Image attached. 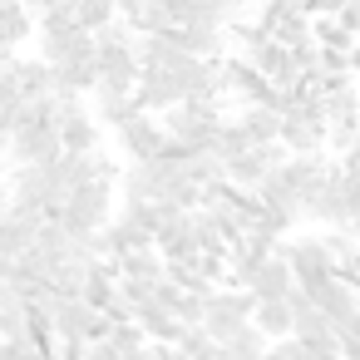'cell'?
<instances>
[{
	"label": "cell",
	"instance_id": "cell-20",
	"mask_svg": "<svg viewBox=\"0 0 360 360\" xmlns=\"http://www.w3.org/2000/svg\"><path fill=\"white\" fill-rule=\"evenodd\" d=\"M252 143H247V134H242V124L237 119H222L217 124V134H212V143H207V153L217 158V163H232L237 153H247Z\"/></svg>",
	"mask_w": 360,
	"mask_h": 360
},
{
	"label": "cell",
	"instance_id": "cell-7",
	"mask_svg": "<svg viewBox=\"0 0 360 360\" xmlns=\"http://www.w3.org/2000/svg\"><path fill=\"white\" fill-rule=\"evenodd\" d=\"M163 143H168V134H163V124H158L153 114H134V119L119 129V148L129 153V163H148V158H158Z\"/></svg>",
	"mask_w": 360,
	"mask_h": 360
},
{
	"label": "cell",
	"instance_id": "cell-29",
	"mask_svg": "<svg viewBox=\"0 0 360 360\" xmlns=\"http://www.w3.org/2000/svg\"><path fill=\"white\" fill-rule=\"evenodd\" d=\"M0 178H6V134H0Z\"/></svg>",
	"mask_w": 360,
	"mask_h": 360
},
{
	"label": "cell",
	"instance_id": "cell-15",
	"mask_svg": "<svg viewBox=\"0 0 360 360\" xmlns=\"http://www.w3.org/2000/svg\"><path fill=\"white\" fill-rule=\"evenodd\" d=\"M35 217H15V212H6L0 217V257L6 262H20L25 252H30V242H35Z\"/></svg>",
	"mask_w": 360,
	"mask_h": 360
},
{
	"label": "cell",
	"instance_id": "cell-14",
	"mask_svg": "<svg viewBox=\"0 0 360 360\" xmlns=\"http://www.w3.org/2000/svg\"><path fill=\"white\" fill-rule=\"evenodd\" d=\"M134 326L143 330V340H148V345H178V335H183V326H178L163 306H153V301L134 311Z\"/></svg>",
	"mask_w": 360,
	"mask_h": 360
},
{
	"label": "cell",
	"instance_id": "cell-28",
	"mask_svg": "<svg viewBox=\"0 0 360 360\" xmlns=\"http://www.w3.org/2000/svg\"><path fill=\"white\" fill-rule=\"evenodd\" d=\"M11 212V188H6V178H0V217Z\"/></svg>",
	"mask_w": 360,
	"mask_h": 360
},
{
	"label": "cell",
	"instance_id": "cell-2",
	"mask_svg": "<svg viewBox=\"0 0 360 360\" xmlns=\"http://www.w3.org/2000/svg\"><path fill=\"white\" fill-rule=\"evenodd\" d=\"M163 134L173 139V143H183L188 153H207V143H212V134H217V124H222V114H217V104H202V99H183V104H173V109H163Z\"/></svg>",
	"mask_w": 360,
	"mask_h": 360
},
{
	"label": "cell",
	"instance_id": "cell-24",
	"mask_svg": "<svg viewBox=\"0 0 360 360\" xmlns=\"http://www.w3.org/2000/svg\"><path fill=\"white\" fill-rule=\"evenodd\" d=\"M202 306H207V296H198V291H178V301H173V321L188 330V326H202Z\"/></svg>",
	"mask_w": 360,
	"mask_h": 360
},
{
	"label": "cell",
	"instance_id": "cell-6",
	"mask_svg": "<svg viewBox=\"0 0 360 360\" xmlns=\"http://www.w3.org/2000/svg\"><path fill=\"white\" fill-rule=\"evenodd\" d=\"M129 99L139 104V114H163V109L183 104V89H178V79H173L168 70H139Z\"/></svg>",
	"mask_w": 360,
	"mask_h": 360
},
{
	"label": "cell",
	"instance_id": "cell-16",
	"mask_svg": "<svg viewBox=\"0 0 360 360\" xmlns=\"http://www.w3.org/2000/svg\"><path fill=\"white\" fill-rule=\"evenodd\" d=\"M55 134H60V153H94L99 148V124L89 119V109L65 119V124H55Z\"/></svg>",
	"mask_w": 360,
	"mask_h": 360
},
{
	"label": "cell",
	"instance_id": "cell-10",
	"mask_svg": "<svg viewBox=\"0 0 360 360\" xmlns=\"http://www.w3.org/2000/svg\"><path fill=\"white\" fill-rule=\"evenodd\" d=\"M291 286H296V281H291L286 262H281V257H266V262L252 271L247 296H252V301H286V291H291Z\"/></svg>",
	"mask_w": 360,
	"mask_h": 360
},
{
	"label": "cell",
	"instance_id": "cell-11",
	"mask_svg": "<svg viewBox=\"0 0 360 360\" xmlns=\"http://www.w3.org/2000/svg\"><path fill=\"white\" fill-rule=\"evenodd\" d=\"M11 84H15V94L20 99H45L50 89H55V70L35 55V60H15L11 65Z\"/></svg>",
	"mask_w": 360,
	"mask_h": 360
},
{
	"label": "cell",
	"instance_id": "cell-18",
	"mask_svg": "<svg viewBox=\"0 0 360 360\" xmlns=\"http://www.w3.org/2000/svg\"><path fill=\"white\" fill-rule=\"evenodd\" d=\"M65 6H70L75 25H79V30H89V35L119 20V0H65Z\"/></svg>",
	"mask_w": 360,
	"mask_h": 360
},
{
	"label": "cell",
	"instance_id": "cell-27",
	"mask_svg": "<svg viewBox=\"0 0 360 360\" xmlns=\"http://www.w3.org/2000/svg\"><path fill=\"white\" fill-rule=\"evenodd\" d=\"M11 65H15V50H11V45H0V75H6Z\"/></svg>",
	"mask_w": 360,
	"mask_h": 360
},
{
	"label": "cell",
	"instance_id": "cell-3",
	"mask_svg": "<svg viewBox=\"0 0 360 360\" xmlns=\"http://www.w3.org/2000/svg\"><path fill=\"white\" fill-rule=\"evenodd\" d=\"M252 296L247 291H237V286H212L207 291V306H202V335L212 340V345H227L247 321H252Z\"/></svg>",
	"mask_w": 360,
	"mask_h": 360
},
{
	"label": "cell",
	"instance_id": "cell-22",
	"mask_svg": "<svg viewBox=\"0 0 360 360\" xmlns=\"http://www.w3.org/2000/svg\"><path fill=\"white\" fill-rule=\"evenodd\" d=\"M183 178H188L193 188H212V183H227V178H222V163H217L212 153H188V158H183Z\"/></svg>",
	"mask_w": 360,
	"mask_h": 360
},
{
	"label": "cell",
	"instance_id": "cell-23",
	"mask_svg": "<svg viewBox=\"0 0 360 360\" xmlns=\"http://www.w3.org/2000/svg\"><path fill=\"white\" fill-rule=\"evenodd\" d=\"M35 35V20L20 11V6H11V11H0V45H20V40H30Z\"/></svg>",
	"mask_w": 360,
	"mask_h": 360
},
{
	"label": "cell",
	"instance_id": "cell-9",
	"mask_svg": "<svg viewBox=\"0 0 360 360\" xmlns=\"http://www.w3.org/2000/svg\"><path fill=\"white\" fill-rule=\"evenodd\" d=\"M158 40L173 45V50L188 55V60H222V45H227L222 30H193V25H188V30H163Z\"/></svg>",
	"mask_w": 360,
	"mask_h": 360
},
{
	"label": "cell",
	"instance_id": "cell-13",
	"mask_svg": "<svg viewBox=\"0 0 360 360\" xmlns=\"http://www.w3.org/2000/svg\"><path fill=\"white\" fill-rule=\"evenodd\" d=\"M237 124H242V134H247V143L257 148V143H276L281 139V114L271 109V104H247L242 114H237Z\"/></svg>",
	"mask_w": 360,
	"mask_h": 360
},
{
	"label": "cell",
	"instance_id": "cell-8",
	"mask_svg": "<svg viewBox=\"0 0 360 360\" xmlns=\"http://www.w3.org/2000/svg\"><path fill=\"white\" fill-rule=\"evenodd\" d=\"M306 296H311V306H316V311H321V316H326L330 326L360 311V296H355V291H350V286H345L340 276H326V281H316V286H311Z\"/></svg>",
	"mask_w": 360,
	"mask_h": 360
},
{
	"label": "cell",
	"instance_id": "cell-5",
	"mask_svg": "<svg viewBox=\"0 0 360 360\" xmlns=\"http://www.w3.org/2000/svg\"><path fill=\"white\" fill-rule=\"evenodd\" d=\"M6 158H15L20 168H45L60 158V134L55 124H25L6 139Z\"/></svg>",
	"mask_w": 360,
	"mask_h": 360
},
{
	"label": "cell",
	"instance_id": "cell-12",
	"mask_svg": "<svg viewBox=\"0 0 360 360\" xmlns=\"http://www.w3.org/2000/svg\"><path fill=\"white\" fill-rule=\"evenodd\" d=\"M114 276L119 281H163V257L153 247H134L114 257Z\"/></svg>",
	"mask_w": 360,
	"mask_h": 360
},
{
	"label": "cell",
	"instance_id": "cell-17",
	"mask_svg": "<svg viewBox=\"0 0 360 360\" xmlns=\"http://www.w3.org/2000/svg\"><path fill=\"white\" fill-rule=\"evenodd\" d=\"M94 94V124H109V129H124L134 114H139V104L129 99V94H114V89H89Z\"/></svg>",
	"mask_w": 360,
	"mask_h": 360
},
{
	"label": "cell",
	"instance_id": "cell-21",
	"mask_svg": "<svg viewBox=\"0 0 360 360\" xmlns=\"http://www.w3.org/2000/svg\"><path fill=\"white\" fill-rule=\"evenodd\" d=\"M222 355H227V360H262V355H266V335L247 321V326H242V330L222 345Z\"/></svg>",
	"mask_w": 360,
	"mask_h": 360
},
{
	"label": "cell",
	"instance_id": "cell-19",
	"mask_svg": "<svg viewBox=\"0 0 360 360\" xmlns=\"http://www.w3.org/2000/svg\"><path fill=\"white\" fill-rule=\"evenodd\" d=\"M252 326H257L266 340H286V335H291V306H286V301H257V306H252Z\"/></svg>",
	"mask_w": 360,
	"mask_h": 360
},
{
	"label": "cell",
	"instance_id": "cell-1",
	"mask_svg": "<svg viewBox=\"0 0 360 360\" xmlns=\"http://www.w3.org/2000/svg\"><path fill=\"white\" fill-rule=\"evenodd\" d=\"M109 217H114V183H84V188H75V193L60 202V212H55V222H60V232H65L70 242H84V237L99 232Z\"/></svg>",
	"mask_w": 360,
	"mask_h": 360
},
{
	"label": "cell",
	"instance_id": "cell-26",
	"mask_svg": "<svg viewBox=\"0 0 360 360\" xmlns=\"http://www.w3.org/2000/svg\"><path fill=\"white\" fill-rule=\"evenodd\" d=\"M55 6H65V0H20L25 15H45V11H55Z\"/></svg>",
	"mask_w": 360,
	"mask_h": 360
},
{
	"label": "cell",
	"instance_id": "cell-25",
	"mask_svg": "<svg viewBox=\"0 0 360 360\" xmlns=\"http://www.w3.org/2000/svg\"><path fill=\"white\" fill-rule=\"evenodd\" d=\"M262 360H311V355H306V345L296 335H286V340H266V355Z\"/></svg>",
	"mask_w": 360,
	"mask_h": 360
},
{
	"label": "cell",
	"instance_id": "cell-4",
	"mask_svg": "<svg viewBox=\"0 0 360 360\" xmlns=\"http://www.w3.org/2000/svg\"><path fill=\"white\" fill-rule=\"evenodd\" d=\"M50 330H55V340H79V345H89V340H99V335L109 330V321H104L94 306H84L79 296H55V301H50Z\"/></svg>",
	"mask_w": 360,
	"mask_h": 360
}]
</instances>
